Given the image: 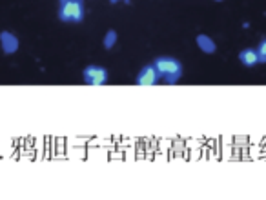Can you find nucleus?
<instances>
[{
	"mask_svg": "<svg viewBox=\"0 0 266 200\" xmlns=\"http://www.w3.org/2000/svg\"><path fill=\"white\" fill-rule=\"evenodd\" d=\"M239 60L246 68H252L255 64H259V55H257V49H243L239 53Z\"/></svg>",
	"mask_w": 266,
	"mask_h": 200,
	"instance_id": "nucleus-6",
	"label": "nucleus"
},
{
	"mask_svg": "<svg viewBox=\"0 0 266 200\" xmlns=\"http://www.w3.org/2000/svg\"><path fill=\"white\" fill-rule=\"evenodd\" d=\"M257 55H259V62L266 64V38L259 44V48H257Z\"/></svg>",
	"mask_w": 266,
	"mask_h": 200,
	"instance_id": "nucleus-9",
	"label": "nucleus"
},
{
	"mask_svg": "<svg viewBox=\"0 0 266 200\" xmlns=\"http://www.w3.org/2000/svg\"><path fill=\"white\" fill-rule=\"evenodd\" d=\"M0 44H2V51L7 53V55H11V53H15L19 49V38L13 33H9V31H2L0 33Z\"/></svg>",
	"mask_w": 266,
	"mask_h": 200,
	"instance_id": "nucleus-5",
	"label": "nucleus"
},
{
	"mask_svg": "<svg viewBox=\"0 0 266 200\" xmlns=\"http://www.w3.org/2000/svg\"><path fill=\"white\" fill-rule=\"evenodd\" d=\"M115 42H117V33H115L113 29H110V31L106 33V36H104V48L112 49L113 46H115Z\"/></svg>",
	"mask_w": 266,
	"mask_h": 200,
	"instance_id": "nucleus-8",
	"label": "nucleus"
},
{
	"mask_svg": "<svg viewBox=\"0 0 266 200\" xmlns=\"http://www.w3.org/2000/svg\"><path fill=\"white\" fill-rule=\"evenodd\" d=\"M110 2H113V4H115V2H119V0H110Z\"/></svg>",
	"mask_w": 266,
	"mask_h": 200,
	"instance_id": "nucleus-10",
	"label": "nucleus"
},
{
	"mask_svg": "<svg viewBox=\"0 0 266 200\" xmlns=\"http://www.w3.org/2000/svg\"><path fill=\"white\" fill-rule=\"evenodd\" d=\"M58 18L62 22H82V18H84V2L82 0H60Z\"/></svg>",
	"mask_w": 266,
	"mask_h": 200,
	"instance_id": "nucleus-2",
	"label": "nucleus"
},
{
	"mask_svg": "<svg viewBox=\"0 0 266 200\" xmlns=\"http://www.w3.org/2000/svg\"><path fill=\"white\" fill-rule=\"evenodd\" d=\"M197 46L203 49L204 53H215V49H217L215 42L211 40L210 36H206V35H199L197 36Z\"/></svg>",
	"mask_w": 266,
	"mask_h": 200,
	"instance_id": "nucleus-7",
	"label": "nucleus"
},
{
	"mask_svg": "<svg viewBox=\"0 0 266 200\" xmlns=\"http://www.w3.org/2000/svg\"><path fill=\"white\" fill-rule=\"evenodd\" d=\"M159 80V73H157V69L155 66H144V68L140 69L139 76H137V84L139 86H155Z\"/></svg>",
	"mask_w": 266,
	"mask_h": 200,
	"instance_id": "nucleus-4",
	"label": "nucleus"
},
{
	"mask_svg": "<svg viewBox=\"0 0 266 200\" xmlns=\"http://www.w3.org/2000/svg\"><path fill=\"white\" fill-rule=\"evenodd\" d=\"M108 80V71L98 66H88L84 69V82L90 86H100Z\"/></svg>",
	"mask_w": 266,
	"mask_h": 200,
	"instance_id": "nucleus-3",
	"label": "nucleus"
},
{
	"mask_svg": "<svg viewBox=\"0 0 266 200\" xmlns=\"http://www.w3.org/2000/svg\"><path fill=\"white\" fill-rule=\"evenodd\" d=\"M215 2H223V0H215Z\"/></svg>",
	"mask_w": 266,
	"mask_h": 200,
	"instance_id": "nucleus-11",
	"label": "nucleus"
},
{
	"mask_svg": "<svg viewBox=\"0 0 266 200\" xmlns=\"http://www.w3.org/2000/svg\"><path fill=\"white\" fill-rule=\"evenodd\" d=\"M155 69L159 76H162L168 84H175L182 75V66L181 62H177L175 58H170V56H161L153 62Z\"/></svg>",
	"mask_w": 266,
	"mask_h": 200,
	"instance_id": "nucleus-1",
	"label": "nucleus"
}]
</instances>
